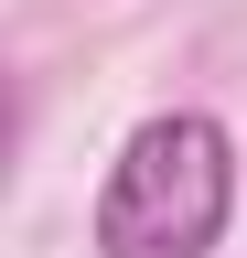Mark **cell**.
<instances>
[{
	"instance_id": "6da1fadb",
	"label": "cell",
	"mask_w": 247,
	"mask_h": 258,
	"mask_svg": "<svg viewBox=\"0 0 247 258\" xmlns=\"http://www.w3.org/2000/svg\"><path fill=\"white\" fill-rule=\"evenodd\" d=\"M236 215V140L204 108H161L97 183V258H204Z\"/></svg>"
}]
</instances>
